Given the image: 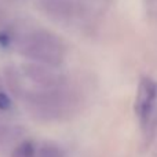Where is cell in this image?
<instances>
[{"mask_svg":"<svg viewBox=\"0 0 157 157\" xmlns=\"http://www.w3.org/2000/svg\"><path fill=\"white\" fill-rule=\"evenodd\" d=\"M11 88L33 109L46 114L58 113L65 102V92L57 73L44 66H26L11 73Z\"/></svg>","mask_w":157,"mask_h":157,"instance_id":"cell-1","label":"cell"},{"mask_svg":"<svg viewBox=\"0 0 157 157\" xmlns=\"http://www.w3.org/2000/svg\"><path fill=\"white\" fill-rule=\"evenodd\" d=\"M19 47L24 55L44 65H58L63 57L62 44L54 35L46 30L26 35L19 41Z\"/></svg>","mask_w":157,"mask_h":157,"instance_id":"cell-2","label":"cell"},{"mask_svg":"<svg viewBox=\"0 0 157 157\" xmlns=\"http://www.w3.org/2000/svg\"><path fill=\"white\" fill-rule=\"evenodd\" d=\"M157 113V83L150 77H142L135 95V114L142 128L147 130Z\"/></svg>","mask_w":157,"mask_h":157,"instance_id":"cell-3","label":"cell"},{"mask_svg":"<svg viewBox=\"0 0 157 157\" xmlns=\"http://www.w3.org/2000/svg\"><path fill=\"white\" fill-rule=\"evenodd\" d=\"M37 152V146L32 141H25L13 152V157H35Z\"/></svg>","mask_w":157,"mask_h":157,"instance_id":"cell-4","label":"cell"},{"mask_svg":"<svg viewBox=\"0 0 157 157\" xmlns=\"http://www.w3.org/2000/svg\"><path fill=\"white\" fill-rule=\"evenodd\" d=\"M35 157H63V153L57 145L54 144H44L43 146L37 147Z\"/></svg>","mask_w":157,"mask_h":157,"instance_id":"cell-5","label":"cell"},{"mask_svg":"<svg viewBox=\"0 0 157 157\" xmlns=\"http://www.w3.org/2000/svg\"><path fill=\"white\" fill-rule=\"evenodd\" d=\"M13 108V102H11V98L6 94L3 90H0V110L6 112V110H10Z\"/></svg>","mask_w":157,"mask_h":157,"instance_id":"cell-6","label":"cell"}]
</instances>
